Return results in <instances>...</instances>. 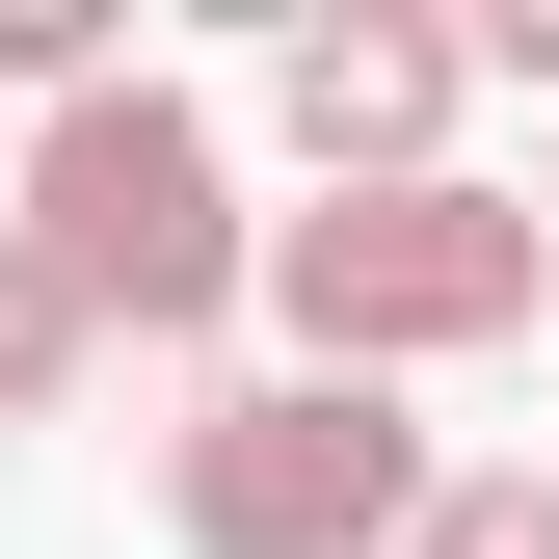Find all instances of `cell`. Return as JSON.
<instances>
[{
	"label": "cell",
	"mask_w": 559,
	"mask_h": 559,
	"mask_svg": "<svg viewBox=\"0 0 559 559\" xmlns=\"http://www.w3.org/2000/svg\"><path fill=\"white\" fill-rule=\"evenodd\" d=\"M559 294V214L533 187H320V214H266V320H294V373H479V346H533Z\"/></svg>",
	"instance_id": "cell-1"
},
{
	"label": "cell",
	"mask_w": 559,
	"mask_h": 559,
	"mask_svg": "<svg viewBox=\"0 0 559 559\" xmlns=\"http://www.w3.org/2000/svg\"><path fill=\"white\" fill-rule=\"evenodd\" d=\"M27 240L81 266L107 346H214V320L266 294V214H240V160H214V107H187V81L53 107V133H27Z\"/></svg>",
	"instance_id": "cell-2"
},
{
	"label": "cell",
	"mask_w": 559,
	"mask_h": 559,
	"mask_svg": "<svg viewBox=\"0 0 559 559\" xmlns=\"http://www.w3.org/2000/svg\"><path fill=\"white\" fill-rule=\"evenodd\" d=\"M427 507H453V453L400 427L373 373H214L160 427V533L187 559H400Z\"/></svg>",
	"instance_id": "cell-3"
},
{
	"label": "cell",
	"mask_w": 559,
	"mask_h": 559,
	"mask_svg": "<svg viewBox=\"0 0 559 559\" xmlns=\"http://www.w3.org/2000/svg\"><path fill=\"white\" fill-rule=\"evenodd\" d=\"M453 107H479V27H427V0L266 27V133H294L320 187H453Z\"/></svg>",
	"instance_id": "cell-4"
},
{
	"label": "cell",
	"mask_w": 559,
	"mask_h": 559,
	"mask_svg": "<svg viewBox=\"0 0 559 559\" xmlns=\"http://www.w3.org/2000/svg\"><path fill=\"white\" fill-rule=\"evenodd\" d=\"M81 373H107V320H81V266H53L27 214H0V427H53Z\"/></svg>",
	"instance_id": "cell-5"
},
{
	"label": "cell",
	"mask_w": 559,
	"mask_h": 559,
	"mask_svg": "<svg viewBox=\"0 0 559 559\" xmlns=\"http://www.w3.org/2000/svg\"><path fill=\"white\" fill-rule=\"evenodd\" d=\"M107 81H133V0H0V107H27V133L107 107Z\"/></svg>",
	"instance_id": "cell-6"
},
{
	"label": "cell",
	"mask_w": 559,
	"mask_h": 559,
	"mask_svg": "<svg viewBox=\"0 0 559 559\" xmlns=\"http://www.w3.org/2000/svg\"><path fill=\"white\" fill-rule=\"evenodd\" d=\"M400 559H559V453H453V507L400 533Z\"/></svg>",
	"instance_id": "cell-7"
},
{
	"label": "cell",
	"mask_w": 559,
	"mask_h": 559,
	"mask_svg": "<svg viewBox=\"0 0 559 559\" xmlns=\"http://www.w3.org/2000/svg\"><path fill=\"white\" fill-rule=\"evenodd\" d=\"M533 214H559V187H533Z\"/></svg>",
	"instance_id": "cell-8"
}]
</instances>
